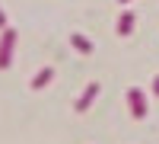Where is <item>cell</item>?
I'll return each mask as SVG.
<instances>
[{
  "mask_svg": "<svg viewBox=\"0 0 159 144\" xmlns=\"http://www.w3.org/2000/svg\"><path fill=\"white\" fill-rule=\"evenodd\" d=\"M13 48H16V29H3V35H0V71H7L10 67V61H13Z\"/></svg>",
  "mask_w": 159,
  "mask_h": 144,
  "instance_id": "obj_1",
  "label": "cell"
},
{
  "mask_svg": "<svg viewBox=\"0 0 159 144\" xmlns=\"http://www.w3.org/2000/svg\"><path fill=\"white\" fill-rule=\"evenodd\" d=\"M127 106H130V112H134V119H143V115H147V99H143V90H137V87L127 90Z\"/></svg>",
  "mask_w": 159,
  "mask_h": 144,
  "instance_id": "obj_2",
  "label": "cell"
},
{
  "mask_svg": "<svg viewBox=\"0 0 159 144\" xmlns=\"http://www.w3.org/2000/svg\"><path fill=\"white\" fill-rule=\"evenodd\" d=\"M96 96H99V83L92 80V83H89V87L83 90V96H80V99L73 102V109H76V112H86V109L92 106V99H96Z\"/></svg>",
  "mask_w": 159,
  "mask_h": 144,
  "instance_id": "obj_3",
  "label": "cell"
},
{
  "mask_svg": "<svg viewBox=\"0 0 159 144\" xmlns=\"http://www.w3.org/2000/svg\"><path fill=\"white\" fill-rule=\"evenodd\" d=\"M51 77H54V67H42V71H38L35 77H32V93H38V90H45L48 83H51Z\"/></svg>",
  "mask_w": 159,
  "mask_h": 144,
  "instance_id": "obj_4",
  "label": "cell"
},
{
  "mask_svg": "<svg viewBox=\"0 0 159 144\" xmlns=\"http://www.w3.org/2000/svg\"><path fill=\"white\" fill-rule=\"evenodd\" d=\"M130 32H134V13H130V10H124V13H118V35H121V38H127Z\"/></svg>",
  "mask_w": 159,
  "mask_h": 144,
  "instance_id": "obj_5",
  "label": "cell"
},
{
  "mask_svg": "<svg viewBox=\"0 0 159 144\" xmlns=\"http://www.w3.org/2000/svg\"><path fill=\"white\" fill-rule=\"evenodd\" d=\"M70 45H73L76 51H83V55H89V51H92V42H89L83 32H73V35H70Z\"/></svg>",
  "mask_w": 159,
  "mask_h": 144,
  "instance_id": "obj_6",
  "label": "cell"
},
{
  "mask_svg": "<svg viewBox=\"0 0 159 144\" xmlns=\"http://www.w3.org/2000/svg\"><path fill=\"white\" fill-rule=\"evenodd\" d=\"M153 93H156V96H159V74H156V77H153Z\"/></svg>",
  "mask_w": 159,
  "mask_h": 144,
  "instance_id": "obj_7",
  "label": "cell"
},
{
  "mask_svg": "<svg viewBox=\"0 0 159 144\" xmlns=\"http://www.w3.org/2000/svg\"><path fill=\"white\" fill-rule=\"evenodd\" d=\"M0 29H7V16H3V10H0Z\"/></svg>",
  "mask_w": 159,
  "mask_h": 144,
  "instance_id": "obj_8",
  "label": "cell"
},
{
  "mask_svg": "<svg viewBox=\"0 0 159 144\" xmlns=\"http://www.w3.org/2000/svg\"><path fill=\"white\" fill-rule=\"evenodd\" d=\"M121 3H127V0H121Z\"/></svg>",
  "mask_w": 159,
  "mask_h": 144,
  "instance_id": "obj_9",
  "label": "cell"
}]
</instances>
